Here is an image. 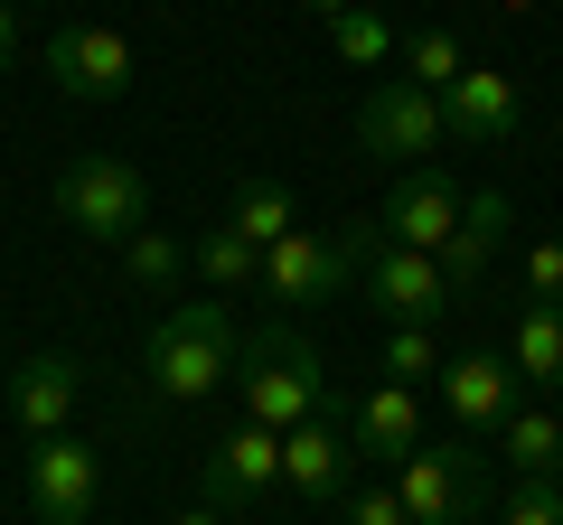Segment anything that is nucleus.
Segmentation results:
<instances>
[{
    "instance_id": "f257e3e1",
    "label": "nucleus",
    "mask_w": 563,
    "mask_h": 525,
    "mask_svg": "<svg viewBox=\"0 0 563 525\" xmlns=\"http://www.w3.org/2000/svg\"><path fill=\"white\" fill-rule=\"evenodd\" d=\"M235 320H225V301H179L151 338H141V376H151V394L161 404H207L225 376H235Z\"/></svg>"
},
{
    "instance_id": "f03ea898",
    "label": "nucleus",
    "mask_w": 563,
    "mask_h": 525,
    "mask_svg": "<svg viewBox=\"0 0 563 525\" xmlns=\"http://www.w3.org/2000/svg\"><path fill=\"white\" fill-rule=\"evenodd\" d=\"M235 366H244V413L254 423H273V432H291V423H310L320 413V394H329V376H320V347L301 338V328H254V338L235 347Z\"/></svg>"
},
{
    "instance_id": "7ed1b4c3",
    "label": "nucleus",
    "mask_w": 563,
    "mask_h": 525,
    "mask_svg": "<svg viewBox=\"0 0 563 525\" xmlns=\"http://www.w3.org/2000/svg\"><path fill=\"white\" fill-rule=\"evenodd\" d=\"M347 254H357V291L385 310L395 328H432L451 310V282H442V262L413 254V244H395L385 225H357L347 235Z\"/></svg>"
},
{
    "instance_id": "20e7f679",
    "label": "nucleus",
    "mask_w": 563,
    "mask_h": 525,
    "mask_svg": "<svg viewBox=\"0 0 563 525\" xmlns=\"http://www.w3.org/2000/svg\"><path fill=\"white\" fill-rule=\"evenodd\" d=\"M57 216L76 225L85 244H132L141 225H151V179H141L132 160H113V150H85L57 179Z\"/></svg>"
},
{
    "instance_id": "39448f33",
    "label": "nucleus",
    "mask_w": 563,
    "mask_h": 525,
    "mask_svg": "<svg viewBox=\"0 0 563 525\" xmlns=\"http://www.w3.org/2000/svg\"><path fill=\"white\" fill-rule=\"evenodd\" d=\"M395 498L413 525H470L488 506V460L470 442H422L395 460Z\"/></svg>"
},
{
    "instance_id": "423d86ee",
    "label": "nucleus",
    "mask_w": 563,
    "mask_h": 525,
    "mask_svg": "<svg viewBox=\"0 0 563 525\" xmlns=\"http://www.w3.org/2000/svg\"><path fill=\"white\" fill-rule=\"evenodd\" d=\"M451 142V122H442V94L413 76H376V94L357 103V150L366 160H395V169H422L432 150Z\"/></svg>"
},
{
    "instance_id": "0eeeda50",
    "label": "nucleus",
    "mask_w": 563,
    "mask_h": 525,
    "mask_svg": "<svg viewBox=\"0 0 563 525\" xmlns=\"http://www.w3.org/2000/svg\"><path fill=\"white\" fill-rule=\"evenodd\" d=\"M347 469H357V450H347V394L329 384L320 413L282 432V488H291L301 506H339L347 498Z\"/></svg>"
},
{
    "instance_id": "6e6552de",
    "label": "nucleus",
    "mask_w": 563,
    "mask_h": 525,
    "mask_svg": "<svg viewBox=\"0 0 563 525\" xmlns=\"http://www.w3.org/2000/svg\"><path fill=\"white\" fill-rule=\"evenodd\" d=\"M347 282H357V254H347V235H310V225H291L282 244H263V291H273L282 310L347 301Z\"/></svg>"
},
{
    "instance_id": "1a4fd4ad",
    "label": "nucleus",
    "mask_w": 563,
    "mask_h": 525,
    "mask_svg": "<svg viewBox=\"0 0 563 525\" xmlns=\"http://www.w3.org/2000/svg\"><path fill=\"white\" fill-rule=\"evenodd\" d=\"M95 498H103V460L76 432H38V450H29V516L38 525H85Z\"/></svg>"
},
{
    "instance_id": "9d476101",
    "label": "nucleus",
    "mask_w": 563,
    "mask_h": 525,
    "mask_svg": "<svg viewBox=\"0 0 563 525\" xmlns=\"http://www.w3.org/2000/svg\"><path fill=\"white\" fill-rule=\"evenodd\" d=\"M47 76L76 103H113V94H132V38L103 29V20H66L57 38H47Z\"/></svg>"
},
{
    "instance_id": "9b49d317",
    "label": "nucleus",
    "mask_w": 563,
    "mask_h": 525,
    "mask_svg": "<svg viewBox=\"0 0 563 525\" xmlns=\"http://www.w3.org/2000/svg\"><path fill=\"white\" fill-rule=\"evenodd\" d=\"M263 488H282V432L244 413L207 442V506H254Z\"/></svg>"
},
{
    "instance_id": "f8f14e48",
    "label": "nucleus",
    "mask_w": 563,
    "mask_h": 525,
    "mask_svg": "<svg viewBox=\"0 0 563 525\" xmlns=\"http://www.w3.org/2000/svg\"><path fill=\"white\" fill-rule=\"evenodd\" d=\"M442 122H451V142L498 150L507 132L526 122V94H517V76H507V66H461V76L442 85Z\"/></svg>"
},
{
    "instance_id": "ddd939ff",
    "label": "nucleus",
    "mask_w": 563,
    "mask_h": 525,
    "mask_svg": "<svg viewBox=\"0 0 563 525\" xmlns=\"http://www.w3.org/2000/svg\"><path fill=\"white\" fill-rule=\"evenodd\" d=\"M461 198H470V188H451L442 169L422 160V169H404V179H395V198H385L376 225H385L395 244H413V254H442L451 225H461Z\"/></svg>"
},
{
    "instance_id": "4468645a",
    "label": "nucleus",
    "mask_w": 563,
    "mask_h": 525,
    "mask_svg": "<svg viewBox=\"0 0 563 525\" xmlns=\"http://www.w3.org/2000/svg\"><path fill=\"white\" fill-rule=\"evenodd\" d=\"M442 404H451V423L470 432V442H498V423L517 413V366L507 357H451L442 366Z\"/></svg>"
},
{
    "instance_id": "2eb2a0df",
    "label": "nucleus",
    "mask_w": 563,
    "mask_h": 525,
    "mask_svg": "<svg viewBox=\"0 0 563 525\" xmlns=\"http://www.w3.org/2000/svg\"><path fill=\"white\" fill-rule=\"evenodd\" d=\"M347 450L357 460H404V450H422V394L413 384H366V394H347Z\"/></svg>"
},
{
    "instance_id": "dca6fc26",
    "label": "nucleus",
    "mask_w": 563,
    "mask_h": 525,
    "mask_svg": "<svg viewBox=\"0 0 563 525\" xmlns=\"http://www.w3.org/2000/svg\"><path fill=\"white\" fill-rule=\"evenodd\" d=\"M507 225H517V206H507V188H470V198H461V225H451V244L432 254V262H442V282H451V291L488 282V262H498Z\"/></svg>"
},
{
    "instance_id": "f3484780",
    "label": "nucleus",
    "mask_w": 563,
    "mask_h": 525,
    "mask_svg": "<svg viewBox=\"0 0 563 525\" xmlns=\"http://www.w3.org/2000/svg\"><path fill=\"white\" fill-rule=\"evenodd\" d=\"M76 394H85V366L76 357H20V376H10V413L29 423V442L38 432H66V413H76Z\"/></svg>"
},
{
    "instance_id": "a211bd4d",
    "label": "nucleus",
    "mask_w": 563,
    "mask_h": 525,
    "mask_svg": "<svg viewBox=\"0 0 563 525\" xmlns=\"http://www.w3.org/2000/svg\"><path fill=\"white\" fill-rule=\"evenodd\" d=\"M507 366H517V384H544V394H563V301H526V310H517Z\"/></svg>"
},
{
    "instance_id": "6ab92c4d",
    "label": "nucleus",
    "mask_w": 563,
    "mask_h": 525,
    "mask_svg": "<svg viewBox=\"0 0 563 525\" xmlns=\"http://www.w3.org/2000/svg\"><path fill=\"white\" fill-rule=\"evenodd\" d=\"M498 450H507L517 479H563V423H554V413H536V404H517L498 423Z\"/></svg>"
},
{
    "instance_id": "aec40b11",
    "label": "nucleus",
    "mask_w": 563,
    "mask_h": 525,
    "mask_svg": "<svg viewBox=\"0 0 563 525\" xmlns=\"http://www.w3.org/2000/svg\"><path fill=\"white\" fill-rule=\"evenodd\" d=\"M188 262H198L207 291H263V244H244L235 225H207V244Z\"/></svg>"
},
{
    "instance_id": "412c9836",
    "label": "nucleus",
    "mask_w": 563,
    "mask_h": 525,
    "mask_svg": "<svg viewBox=\"0 0 563 525\" xmlns=\"http://www.w3.org/2000/svg\"><path fill=\"white\" fill-rule=\"evenodd\" d=\"M225 225H235L244 244H282L291 225H301V206H291V188H282V179H244L235 206H225Z\"/></svg>"
},
{
    "instance_id": "4be33fe9",
    "label": "nucleus",
    "mask_w": 563,
    "mask_h": 525,
    "mask_svg": "<svg viewBox=\"0 0 563 525\" xmlns=\"http://www.w3.org/2000/svg\"><path fill=\"white\" fill-rule=\"evenodd\" d=\"M122 272H132V291H179L188 244H179V235H161V225H141V235L122 244Z\"/></svg>"
},
{
    "instance_id": "5701e85b",
    "label": "nucleus",
    "mask_w": 563,
    "mask_h": 525,
    "mask_svg": "<svg viewBox=\"0 0 563 525\" xmlns=\"http://www.w3.org/2000/svg\"><path fill=\"white\" fill-rule=\"evenodd\" d=\"M329 47H339L357 76H376V66L395 57V29H385V10H366V0H357V10H339V20H329Z\"/></svg>"
},
{
    "instance_id": "b1692460",
    "label": "nucleus",
    "mask_w": 563,
    "mask_h": 525,
    "mask_svg": "<svg viewBox=\"0 0 563 525\" xmlns=\"http://www.w3.org/2000/svg\"><path fill=\"white\" fill-rule=\"evenodd\" d=\"M461 66H470V57H461V38H451V29H413V38H404V76L432 85V94H442Z\"/></svg>"
},
{
    "instance_id": "393cba45",
    "label": "nucleus",
    "mask_w": 563,
    "mask_h": 525,
    "mask_svg": "<svg viewBox=\"0 0 563 525\" xmlns=\"http://www.w3.org/2000/svg\"><path fill=\"white\" fill-rule=\"evenodd\" d=\"M385 376H395V384L442 376V347H432V328H395V338H385Z\"/></svg>"
},
{
    "instance_id": "a878e982",
    "label": "nucleus",
    "mask_w": 563,
    "mask_h": 525,
    "mask_svg": "<svg viewBox=\"0 0 563 525\" xmlns=\"http://www.w3.org/2000/svg\"><path fill=\"white\" fill-rule=\"evenodd\" d=\"M498 525H563V488L554 479H517L498 506Z\"/></svg>"
},
{
    "instance_id": "bb28decb",
    "label": "nucleus",
    "mask_w": 563,
    "mask_h": 525,
    "mask_svg": "<svg viewBox=\"0 0 563 525\" xmlns=\"http://www.w3.org/2000/svg\"><path fill=\"white\" fill-rule=\"evenodd\" d=\"M339 525H413V516H404V498H395V488H357V479H347Z\"/></svg>"
},
{
    "instance_id": "cd10ccee",
    "label": "nucleus",
    "mask_w": 563,
    "mask_h": 525,
    "mask_svg": "<svg viewBox=\"0 0 563 525\" xmlns=\"http://www.w3.org/2000/svg\"><path fill=\"white\" fill-rule=\"evenodd\" d=\"M526 301H563V244H526Z\"/></svg>"
},
{
    "instance_id": "c85d7f7f",
    "label": "nucleus",
    "mask_w": 563,
    "mask_h": 525,
    "mask_svg": "<svg viewBox=\"0 0 563 525\" xmlns=\"http://www.w3.org/2000/svg\"><path fill=\"white\" fill-rule=\"evenodd\" d=\"M10 47H20V20H10V0H0V76H10Z\"/></svg>"
},
{
    "instance_id": "c756f323",
    "label": "nucleus",
    "mask_w": 563,
    "mask_h": 525,
    "mask_svg": "<svg viewBox=\"0 0 563 525\" xmlns=\"http://www.w3.org/2000/svg\"><path fill=\"white\" fill-rule=\"evenodd\" d=\"M301 10L310 20H339V10H357V0H301Z\"/></svg>"
},
{
    "instance_id": "7c9ffc66",
    "label": "nucleus",
    "mask_w": 563,
    "mask_h": 525,
    "mask_svg": "<svg viewBox=\"0 0 563 525\" xmlns=\"http://www.w3.org/2000/svg\"><path fill=\"white\" fill-rule=\"evenodd\" d=\"M179 525H225V506H188V516Z\"/></svg>"
},
{
    "instance_id": "2f4dec72",
    "label": "nucleus",
    "mask_w": 563,
    "mask_h": 525,
    "mask_svg": "<svg viewBox=\"0 0 563 525\" xmlns=\"http://www.w3.org/2000/svg\"><path fill=\"white\" fill-rule=\"evenodd\" d=\"M498 10H536V0H498Z\"/></svg>"
}]
</instances>
